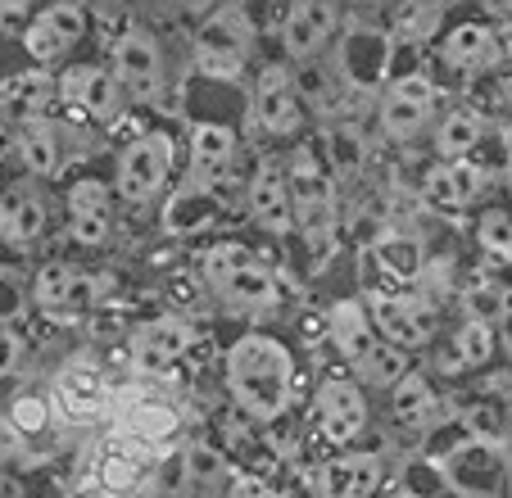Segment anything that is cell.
<instances>
[{
    "instance_id": "b9f144b4",
    "label": "cell",
    "mask_w": 512,
    "mask_h": 498,
    "mask_svg": "<svg viewBox=\"0 0 512 498\" xmlns=\"http://www.w3.org/2000/svg\"><path fill=\"white\" fill-rule=\"evenodd\" d=\"M227 498H281L272 485H263L259 476H232L227 480Z\"/></svg>"
},
{
    "instance_id": "8992f818",
    "label": "cell",
    "mask_w": 512,
    "mask_h": 498,
    "mask_svg": "<svg viewBox=\"0 0 512 498\" xmlns=\"http://www.w3.org/2000/svg\"><path fill=\"white\" fill-rule=\"evenodd\" d=\"M250 46V14L241 5H227V10H213L204 28L195 32V64L209 77H241V68L250 64Z\"/></svg>"
},
{
    "instance_id": "5bb4252c",
    "label": "cell",
    "mask_w": 512,
    "mask_h": 498,
    "mask_svg": "<svg viewBox=\"0 0 512 498\" xmlns=\"http://www.w3.org/2000/svg\"><path fill=\"white\" fill-rule=\"evenodd\" d=\"M313 412H318V431L327 435L331 444H354L368 426V399L354 381H331L318 385V399H313Z\"/></svg>"
},
{
    "instance_id": "ffe728a7",
    "label": "cell",
    "mask_w": 512,
    "mask_h": 498,
    "mask_svg": "<svg viewBox=\"0 0 512 498\" xmlns=\"http://www.w3.org/2000/svg\"><path fill=\"white\" fill-rule=\"evenodd\" d=\"M55 96L78 118H109L118 105L114 73H105V68H96V64H73L55 82Z\"/></svg>"
},
{
    "instance_id": "d6986e66",
    "label": "cell",
    "mask_w": 512,
    "mask_h": 498,
    "mask_svg": "<svg viewBox=\"0 0 512 498\" xmlns=\"http://www.w3.org/2000/svg\"><path fill=\"white\" fill-rule=\"evenodd\" d=\"M145 462H150V449L123 440V435H109V440L96 444V453H91V480L105 489V498H123L141 485Z\"/></svg>"
},
{
    "instance_id": "3957f363",
    "label": "cell",
    "mask_w": 512,
    "mask_h": 498,
    "mask_svg": "<svg viewBox=\"0 0 512 498\" xmlns=\"http://www.w3.org/2000/svg\"><path fill=\"white\" fill-rule=\"evenodd\" d=\"M286 191L295 227L304 231V240L313 249V263H322L331 240H336V195H331V173L313 159V150H295V159L286 168Z\"/></svg>"
},
{
    "instance_id": "f6af8a7d",
    "label": "cell",
    "mask_w": 512,
    "mask_h": 498,
    "mask_svg": "<svg viewBox=\"0 0 512 498\" xmlns=\"http://www.w3.org/2000/svg\"><path fill=\"white\" fill-rule=\"evenodd\" d=\"M381 498H422L417 489H390V494H381Z\"/></svg>"
},
{
    "instance_id": "30bf717a",
    "label": "cell",
    "mask_w": 512,
    "mask_h": 498,
    "mask_svg": "<svg viewBox=\"0 0 512 498\" xmlns=\"http://www.w3.org/2000/svg\"><path fill=\"white\" fill-rule=\"evenodd\" d=\"M105 286L109 281L91 277V272H78L73 263H46V268L32 277V299H37V308L50 317H73V313H87L91 304H100Z\"/></svg>"
},
{
    "instance_id": "4dcf8cb0",
    "label": "cell",
    "mask_w": 512,
    "mask_h": 498,
    "mask_svg": "<svg viewBox=\"0 0 512 498\" xmlns=\"http://www.w3.org/2000/svg\"><path fill=\"white\" fill-rule=\"evenodd\" d=\"M377 263L395 281H417V277H422V268H426L422 240L408 236V231H386V236L377 240Z\"/></svg>"
},
{
    "instance_id": "277c9868",
    "label": "cell",
    "mask_w": 512,
    "mask_h": 498,
    "mask_svg": "<svg viewBox=\"0 0 512 498\" xmlns=\"http://www.w3.org/2000/svg\"><path fill=\"white\" fill-rule=\"evenodd\" d=\"M363 308H368V322H372V331H377V340L399 349V354L431 345L435 331H440L435 304L413 295V290H368V304Z\"/></svg>"
},
{
    "instance_id": "5b68a950",
    "label": "cell",
    "mask_w": 512,
    "mask_h": 498,
    "mask_svg": "<svg viewBox=\"0 0 512 498\" xmlns=\"http://www.w3.org/2000/svg\"><path fill=\"white\" fill-rule=\"evenodd\" d=\"M435 471L458 498H508V453L490 440H458L435 458Z\"/></svg>"
},
{
    "instance_id": "603a6c76",
    "label": "cell",
    "mask_w": 512,
    "mask_h": 498,
    "mask_svg": "<svg viewBox=\"0 0 512 498\" xmlns=\"http://www.w3.org/2000/svg\"><path fill=\"white\" fill-rule=\"evenodd\" d=\"M481 186H485V173H481V163H472V159H454V163H435L431 173L422 177V195H426V204L431 209H467V204L481 195Z\"/></svg>"
},
{
    "instance_id": "8fae6325",
    "label": "cell",
    "mask_w": 512,
    "mask_h": 498,
    "mask_svg": "<svg viewBox=\"0 0 512 498\" xmlns=\"http://www.w3.org/2000/svg\"><path fill=\"white\" fill-rule=\"evenodd\" d=\"M431 118H435V82L426 73H404L386 87V96H381V132L390 141H413Z\"/></svg>"
},
{
    "instance_id": "e575fe53",
    "label": "cell",
    "mask_w": 512,
    "mask_h": 498,
    "mask_svg": "<svg viewBox=\"0 0 512 498\" xmlns=\"http://www.w3.org/2000/svg\"><path fill=\"white\" fill-rule=\"evenodd\" d=\"M213 209H218V204H213L209 191H195V186H186V191H177L173 204H168L164 227L177 231V236H182V231H200L204 222L213 218Z\"/></svg>"
},
{
    "instance_id": "cb8c5ba5",
    "label": "cell",
    "mask_w": 512,
    "mask_h": 498,
    "mask_svg": "<svg viewBox=\"0 0 512 498\" xmlns=\"http://www.w3.org/2000/svg\"><path fill=\"white\" fill-rule=\"evenodd\" d=\"M109 186L100 182V177H82V182H73V191H68V231L82 240V245H105L109 240V227H114V218H109Z\"/></svg>"
},
{
    "instance_id": "8d00e7d4",
    "label": "cell",
    "mask_w": 512,
    "mask_h": 498,
    "mask_svg": "<svg viewBox=\"0 0 512 498\" xmlns=\"http://www.w3.org/2000/svg\"><path fill=\"white\" fill-rule=\"evenodd\" d=\"M354 372L363 376L368 385H390V390H395V385L408 376V358L399 354V349H390V345H377L363 363L354 367Z\"/></svg>"
},
{
    "instance_id": "74e56055",
    "label": "cell",
    "mask_w": 512,
    "mask_h": 498,
    "mask_svg": "<svg viewBox=\"0 0 512 498\" xmlns=\"http://www.w3.org/2000/svg\"><path fill=\"white\" fill-rule=\"evenodd\" d=\"M358 163H363V145H358V136L349 132V127H336L331 132V173H354Z\"/></svg>"
},
{
    "instance_id": "9c48e42d",
    "label": "cell",
    "mask_w": 512,
    "mask_h": 498,
    "mask_svg": "<svg viewBox=\"0 0 512 498\" xmlns=\"http://www.w3.org/2000/svg\"><path fill=\"white\" fill-rule=\"evenodd\" d=\"M114 422L118 435L141 449H164L177 431H182V412L164 399V394H145V390H123L114 394Z\"/></svg>"
},
{
    "instance_id": "ac0fdd59",
    "label": "cell",
    "mask_w": 512,
    "mask_h": 498,
    "mask_svg": "<svg viewBox=\"0 0 512 498\" xmlns=\"http://www.w3.org/2000/svg\"><path fill=\"white\" fill-rule=\"evenodd\" d=\"M340 28V10L331 0H295L281 23V46L295 59H313Z\"/></svg>"
},
{
    "instance_id": "7dc6e473",
    "label": "cell",
    "mask_w": 512,
    "mask_h": 498,
    "mask_svg": "<svg viewBox=\"0 0 512 498\" xmlns=\"http://www.w3.org/2000/svg\"><path fill=\"white\" fill-rule=\"evenodd\" d=\"M508 498H512V471H508Z\"/></svg>"
},
{
    "instance_id": "7402d4cb",
    "label": "cell",
    "mask_w": 512,
    "mask_h": 498,
    "mask_svg": "<svg viewBox=\"0 0 512 498\" xmlns=\"http://www.w3.org/2000/svg\"><path fill=\"white\" fill-rule=\"evenodd\" d=\"M381 489L377 453H340L318 467V498H372Z\"/></svg>"
},
{
    "instance_id": "836d02e7",
    "label": "cell",
    "mask_w": 512,
    "mask_h": 498,
    "mask_svg": "<svg viewBox=\"0 0 512 498\" xmlns=\"http://www.w3.org/2000/svg\"><path fill=\"white\" fill-rule=\"evenodd\" d=\"M55 96V82L46 73H19L14 82H5V109L14 118H32L46 109V100Z\"/></svg>"
},
{
    "instance_id": "2e32d148",
    "label": "cell",
    "mask_w": 512,
    "mask_h": 498,
    "mask_svg": "<svg viewBox=\"0 0 512 498\" xmlns=\"http://www.w3.org/2000/svg\"><path fill=\"white\" fill-rule=\"evenodd\" d=\"M195 345V326L186 317H155L132 336V363L141 372H168Z\"/></svg>"
},
{
    "instance_id": "f35d334b",
    "label": "cell",
    "mask_w": 512,
    "mask_h": 498,
    "mask_svg": "<svg viewBox=\"0 0 512 498\" xmlns=\"http://www.w3.org/2000/svg\"><path fill=\"white\" fill-rule=\"evenodd\" d=\"M10 417V426L14 431H41L46 426V399H37V394H23V399H14V408L5 412Z\"/></svg>"
},
{
    "instance_id": "1f68e13d",
    "label": "cell",
    "mask_w": 512,
    "mask_h": 498,
    "mask_svg": "<svg viewBox=\"0 0 512 498\" xmlns=\"http://www.w3.org/2000/svg\"><path fill=\"white\" fill-rule=\"evenodd\" d=\"M41 231H46V204H41V195L14 191L10 200H5V236L28 245V240H37Z\"/></svg>"
},
{
    "instance_id": "7a4b0ae2",
    "label": "cell",
    "mask_w": 512,
    "mask_h": 498,
    "mask_svg": "<svg viewBox=\"0 0 512 498\" xmlns=\"http://www.w3.org/2000/svg\"><path fill=\"white\" fill-rule=\"evenodd\" d=\"M200 272L213 295L223 299L227 308H236V313H268V308L277 304V277H272V268L254 249L236 245V240L213 245L209 254H204Z\"/></svg>"
},
{
    "instance_id": "d590c367",
    "label": "cell",
    "mask_w": 512,
    "mask_h": 498,
    "mask_svg": "<svg viewBox=\"0 0 512 498\" xmlns=\"http://www.w3.org/2000/svg\"><path fill=\"white\" fill-rule=\"evenodd\" d=\"M19 150H23V163H28L32 177H55L59 173V145H55V132H50V127L32 123L28 132H23Z\"/></svg>"
},
{
    "instance_id": "d4e9b609",
    "label": "cell",
    "mask_w": 512,
    "mask_h": 498,
    "mask_svg": "<svg viewBox=\"0 0 512 498\" xmlns=\"http://www.w3.org/2000/svg\"><path fill=\"white\" fill-rule=\"evenodd\" d=\"M449 68H463V73H490L503 64V37L490 23H458L454 32L440 46Z\"/></svg>"
},
{
    "instance_id": "e0dca14e",
    "label": "cell",
    "mask_w": 512,
    "mask_h": 498,
    "mask_svg": "<svg viewBox=\"0 0 512 498\" xmlns=\"http://www.w3.org/2000/svg\"><path fill=\"white\" fill-rule=\"evenodd\" d=\"M236 163V132L223 123H195L191 127V186L195 191H218L232 177Z\"/></svg>"
},
{
    "instance_id": "60d3db41",
    "label": "cell",
    "mask_w": 512,
    "mask_h": 498,
    "mask_svg": "<svg viewBox=\"0 0 512 498\" xmlns=\"http://www.w3.org/2000/svg\"><path fill=\"white\" fill-rule=\"evenodd\" d=\"M191 467H195V480H204V485H223V480H227V467L213 458L209 449H195L191 453Z\"/></svg>"
},
{
    "instance_id": "f1b7e54d",
    "label": "cell",
    "mask_w": 512,
    "mask_h": 498,
    "mask_svg": "<svg viewBox=\"0 0 512 498\" xmlns=\"http://www.w3.org/2000/svg\"><path fill=\"white\" fill-rule=\"evenodd\" d=\"M490 358H494V331H490V322H481V317H467V322L454 331L449 349L440 354V372H476V367H485Z\"/></svg>"
},
{
    "instance_id": "ba28073f",
    "label": "cell",
    "mask_w": 512,
    "mask_h": 498,
    "mask_svg": "<svg viewBox=\"0 0 512 498\" xmlns=\"http://www.w3.org/2000/svg\"><path fill=\"white\" fill-rule=\"evenodd\" d=\"M50 403H55V412L68 426H96L114 408V390H109L105 372L96 363H78L73 358L68 367H59L55 385H50Z\"/></svg>"
},
{
    "instance_id": "7c38bea8",
    "label": "cell",
    "mask_w": 512,
    "mask_h": 498,
    "mask_svg": "<svg viewBox=\"0 0 512 498\" xmlns=\"http://www.w3.org/2000/svg\"><path fill=\"white\" fill-rule=\"evenodd\" d=\"M114 87L136 100H155L164 87V50L150 32L127 28L114 46Z\"/></svg>"
},
{
    "instance_id": "ab89813d",
    "label": "cell",
    "mask_w": 512,
    "mask_h": 498,
    "mask_svg": "<svg viewBox=\"0 0 512 498\" xmlns=\"http://www.w3.org/2000/svg\"><path fill=\"white\" fill-rule=\"evenodd\" d=\"M490 331H499L503 349L512 354V286H499V299H494V313H490Z\"/></svg>"
},
{
    "instance_id": "44dd1931",
    "label": "cell",
    "mask_w": 512,
    "mask_h": 498,
    "mask_svg": "<svg viewBox=\"0 0 512 498\" xmlns=\"http://www.w3.org/2000/svg\"><path fill=\"white\" fill-rule=\"evenodd\" d=\"M250 218L272 236L295 231V213H290V191H286V168L263 159L250 177Z\"/></svg>"
},
{
    "instance_id": "4fadbf2b",
    "label": "cell",
    "mask_w": 512,
    "mask_h": 498,
    "mask_svg": "<svg viewBox=\"0 0 512 498\" xmlns=\"http://www.w3.org/2000/svg\"><path fill=\"white\" fill-rule=\"evenodd\" d=\"M82 37H87V10L73 5V0H64V5H46V10L28 23L23 46H28V55L37 59V64H55V59H64Z\"/></svg>"
},
{
    "instance_id": "bcb514c9",
    "label": "cell",
    "mask_w": 512,
    "mask_h": 498,
    "mask_svg": "<svg viewBox=\"0 0 512 498\" xmlns=\"http://www.w3.org/2000/svg\"><path fill=\"white\" fill-rule=\"evenodd\" d=\"M503 96H508V105H512V73H508V87H503Z\"/></svg>"
},
{
    "instance_id": "52a82bcc",
    "label": "cell",
    "mask_w": 512,
    "mask_h": 498,
    "mask_svg": "<svg viewBox=\"0 0 512 498\" xmlns=\"http://www.w3.org/2000/svg\"><path fill=\"white\" fill-rule=\"evenodd\" d=\"M173 159H177V145L168 132L136 136V141L123 150V159H118V177H114L118 200H127V204L155 200V195L168 186V177H173Z\"/></svg>"
},
{
    "instance_id": "ee69618b",
    "label": "cell",
    "mask_w": 512,
    "mask_h": 498,
    "mask_svg": "<svg viewBox=\"0 0 512 498\" xmlns=\"http://www.w3.org/2000/svg\"><path fill=\"white\" fill-rule=\"evenodd\" d=\"M10 453H14V426H10V417L0 412V462L10 458Z\"/></svg>"
},
{
    "instance_id": "83f0119b",
    "label": "cell",
    "mask_w": 512,
    "mask_h": 498,
    "mask_svg": "<svg viewBox=\"0 0 512 498\" xmlns=\"http://www.w3.org/2000/svg\"><path fill=\"white\" fill-rule=\"evenodd\" d=\"M440 417H445V408L435 399L431 381H426L422 372H408L404 381L395 385V422L404 426V431H431Z\"/></svg>"
},
{
    "instance_id": "f546056e",
    "label": "cell",
    "mask_w": 512,
    "mask_h": 498,
    "mask_svg": "<svg viewBox=\"0 0 512 498\" xmlns=\"http://www.w3.org/2000/svg\"><path fill=\"white\" fill-rule=\"evenodd\" d=\"M485 136V123L472 114V109H454V114L440 118V127H435V150H440V159L454 163V159H472V150L481 145Z\"/></svg>"
},
{
    "instance_id": "6da1fadb",
    "label": "cell",
    "mask_w": 512,
    "mask_h": 498,
    "mask_svg": "<svg viewBox=\"0 0 512 498\" xmlns=\"http://www.w3.org/2000/svg\"><path fill=\"white\" fill-rule=\"evenodd\" d=\"M227 390L254 422H277L295 403V358L272 336H241L227 349Z\"/></svg>"
},
{
    "instance_id": "4316f807",
    "label": "cell",
    "mask_w": 512,
    "mask_h": 498,
    "mask_svg": "<svg viewBox=\"0 0 512 498\" xmlns=\"http://www.w3.org/2000/svg\"><path fill=\"white\" fill-rule=\"evenodd\" d=\"M386 64H390V46H386V37L372 28H358L354 37H345V46H340V73H345L349 82H358V87L381 82Z\"/></svg>"
},
{
    "instance_id": "484cf974",
    "label": "cell",
    "mask_w": 512,
    "mask_h": 498,
    "mask_svg": "<svg viewBox=\"0 0 512 498\" xmlns=\"http://www.w3.org/2000/svg\"><path fill=\"white\" fill-rule=\"evenodd\" d=\"M327 322H331V340H336L340 358L354 363V367L381 345L377 331H372V322H368V308L358 304V299H340V304L331 308Z\"/></svg>"
},
{
    "instance_id": "7bdbcfd3",
    "label": "cell",
    "mask_w": 512,
    "mask_h": 498,
    "mask_svg": "<svg viewBox=\"0 0 512 498\" xmlns=\"http://www.w3.org/2000/svg\"><path fill=\"white\" fill-rule=\"evenodd\" d=\"M19 358H23V345H19V336H14V331H5V326H0V381H5V376H10L14 367H19Z\"/></svg>"
},
{
    "instance_id": "d6a6232c",
    "label": "cell",
    "mask_w": 512,
    "mask_h": 498,
    "mask_svg": "<svg viewBox=\"0 0 512 498\" xmlns=\"http://www.w3.org/2000/svg\"><path fill=\"white\" fill-rule=\"evenodd\" d=\"M476 245L485 249V259L512 268V213L508 209H485L476 218Z\"/></svg>"
},
{
    "instance_id": "c3c4849f",
    "label": "cell",
    "mask_w": 512,
    "mask_h": 498,
    "mask_svg": "<svg viewBox=\"0 0 512 498\" xmlns=\"http://www.w3.org/2000/svg\"><path fill=\"white\" fill-rule=\"evenodd\" d=\"M0 150H5V136H0Z\"/></svg>"
},
{
    "instance_id": "9a60e30c",
    "label": "cell",
    "mask_w": 512,
    "mask_h": 498,
    "mask_svg": "<svg viewBox=\"0 0 512 498\" xmlns=\"http://www.w3.org/2000/svg\"><path fill=\"white\" fill-rule=\"evenodd\" d=\"M250 114L268 136H295L304 123V100L281 68H268L250 91Z\"/></svg>"
}]
</instances>
